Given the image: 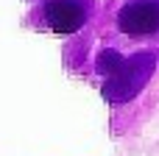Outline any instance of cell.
I'll list each match as a JSON object with an SVG mask.
<instances>
[{
  "mask_svg": "<svg viewBox=\"0 0 159 156\" xmlns=\"http://www.w3.org/2000/svg\"><path fill=\"white\" fill-rule=\"evenodd\" d=\"M157 67V56L154 53H137L131 59L120 56L117 50H103L98 56V73L106 75V87H103V98L115 106L126 103L129 98H134L148 75Z\"/></svg>",
  "mask_w": 159,
  "mask_h": 156,
  "instance_id": "cell-1",
  "label": "cell"
},
{
  "mask_svg": "<svg viewBox=\"0 0 159 156\" xmlns=\"http://www.w3.org/2000/svg\"><path fill=\"white\" fill-rule=\"evenodd\" d=\"M117 28L129 36H148L159 31V0H131L117 11Z\"/></svg>",
  "mask_w": 159,
  "mask_h": 156,
  "instance_id": "cell-2",
  "label": "cell"
},
{
  "mask_svg": "<svg viewBox=\"0 0 159 156\" xmlns=\"http://www.w3.org/2000/svg\"><path fill=\"white\" fill-rule=\"evenodd\" d=\"M45 20L53 33H75L87 22V6L81 0H48Z\"/></svg>",
  "mask_w": 159,
  "mask_h": 156,
  "instance_id": "cell-3",
  "label": "cell"
}]
</instances>
